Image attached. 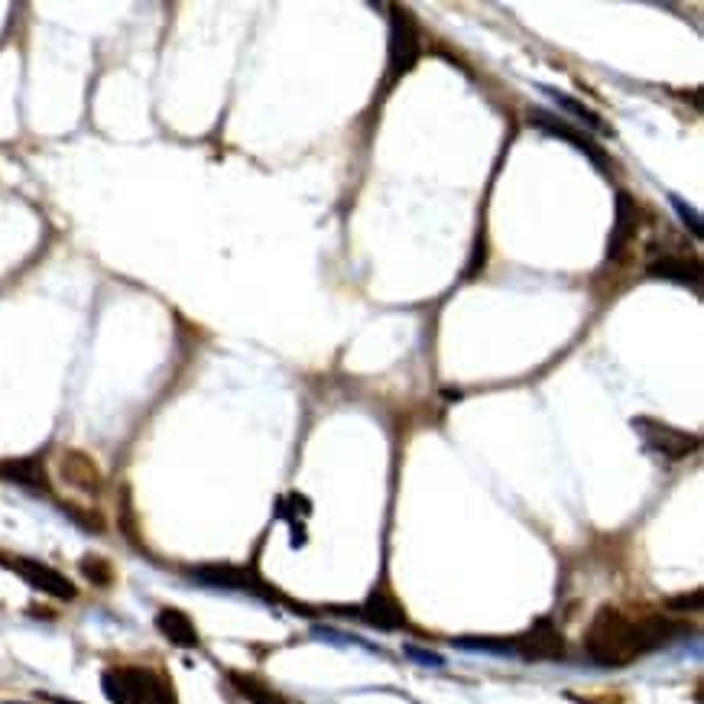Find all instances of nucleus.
<instances>
[{"label":"nucleus","mask_w":704,"mask_h":704,"mask_svg":"<svg viewBox=\"0 0 704 704\" xmlns=\"http://www.w3.org/2000/svg\"><path fill=\"white\" fill-rule=\"evenodd\" d=\"M682 633H689V624L663 617V614L633 617V614H624L620 607H601L594 614V620L588 624L584 653L598 666L624 669V666L669 646Z\"/></svg>","instance_id":"obj_1"},{"label":"nucleus","mask_w":704,"mask_h":704,"mask_svg":"<svg viewBox=\"0 0 704 704\" xmlns=\"http://www.w3.org/2000/svg\"><path fill=\"white\" fill-rule=\"evenodd\" d=\"M101 692L111 704H179L173 682L143 666H114L101 676Z\"/></svg>","instance_id":"obj_2"},{"label":"nucleus","mask_w":704,"mask_h":704,"mask_svg":"<svg viewBox=\"0 0 704 704\" xmlns=\"http://www.w3.org/2000/svg\"><path fill=\"white\" fill-rule=\"evenodd\" d=\"M462 646H477V650H496V653H516L523 659H532V663H552V659H562L565 656V637L558 633V627L542 617L536 620L526 633L519 637H510V640H462Z\"/></svg>","instance_id":"obj_3"},{"label":"nucleus","mask_w":704,"mask_h":704,"mask_svg":"<svg viewBox=\"0 0 704 704\" xmlns=\"http://www.w3.org/2000/svg\"><path fill=\"white\" fill-rule=\"evenodd\" d=\"M423 52V36H419V23L413 16L410 7H390V72H387V88L403 78Z\"/></svg>","instance_id":"obj_4"},{"label":"nucleus","mask_w":704,"mask_h":704,"mask_svg":"<svg viewBox=\"0 0 704 704\" xmlns=\"http://www.w3.org/2000/svg\"><path fill=\"white\" fill-rule=\"evenodd\" d=\"M633 429H637V436L643 439V445H646L653 455L666 458V462H682V458H689L692 452H699V445H702V439H699L695 432H682V429H676V426H669V423H659V419H653V416H637V419H633Z\"/></svg>","instance_id":"obj_5"},{"label":"nucleus","mask_w":704,"mask_h":704,"mask_svg":"<svg viewBox=\"0 0 704 704\" xmlns=\"http://www.w3.org/2000/svg\"><path fill=\"white\" fill-rule=\"evenodd\" d=\"M0 565L7 571H13L16 578H23L29 588H36L39 594H49L55 601H75L78 588L72 584V578H65L62 571L49 568L46 562L36 558H23V555H0Z\"/></svg>","instance_id":"obj_6"},{"label":"nucleus","mask_w":704,"mask_h":704,"mask_svg":"<svg viewBox=\"0 0 704 704\" xmlns=\"http://www.w3.org/2000/svg\"><path fill=\"white\" fill-rule=\"evenodd\" d=\"M192 578L202 581V584H212V588L253 591V594L269 598V601L279 598V594L256 575V568H247V565H199V568H192Z\"/></svg>","instance_id":"obj_7"},{"label":"nucleus","mask_w":704,"mask_h":704,"mask_svg":"<svg viewBox=\"0 0 704 704\" xmlns=\"http://www.w3.org/2000/svg\"><path fill=\"white\" fill-rule=\"evenodd\" d=\"M354 614L364 617V624H370L377 630H403L406 627V611L387 588L370 591V598Z\"/></svg>","instance_id":"obj_8"},{"label":"nucleus","mask_w":704,"mask_h":704,"mask_svg":"<svg viewBox=\"0 0 704 704\" xmlns=\"http://www.w3.org/2000/svg\"><path fill=\"white\" fill-rule=\"evenodd\" d=\"M529 121L539 127V130H545V134H552V137H562V140H568V143H575V150H581L591 163H598L601 169L607 166V160H604V153L598 150V143L588 137V134H581V130H575L571 124H565L562 117H555V114H549V111H542V108H532L529 111Z\"/></svg>","instance_id":"obj_9"},{"label":"nucleus","mask_w":704,"mask_h":704,"mask_svg":"<svg viewBox=\"0 0 704 704\" xmlns=\"http://www.w3.org/2000/svg\"><path fill=\"white\" fill-rule=\"evenodd\" d=\"M637 225H640L637 199L630 192H617V215H614V228H611V240H607V260L624 256V250L637 237Z\"/></svg>","instance_id":"obj_10"},{"label":"nucleus","mask_w":704,"mask_h":704,"mask_svg":"<svg viewBox=\"0 0 704 704\" xmlns=\"http://www.w3.org/2000/svg\"><path fill=\"white\" fill-rule=\"evenodd\" d=\"M156 630H160L173 646H179V650H199V643H202V637H199L192 617H189L186 611H179V607H163V611L156 614Z\"/></svg>","instance_id":"obj_11"},{"label":"nucleus","mask_w":704,"mask_h":704,"mask_svg":"<svg viewBox=\"0 0 704 704\" xmlns=\"http://www.w3.org/2000/svg\"><path fill=\"white\" fill-rule=\"evenodd\" d=\"M59 474H62L65 483H72V487H78L85 493H101V470L81 452H65L62 462H59Z\"/></svg>","instance_id":"obj_12"},{"label":"nucleus","mask_w":704,"mask_h":704,"mask_svg":"<svg viewBox=\"0 0 704 704\" xmlns=\"http://www.w3.org/2000/svg\"><path fill=\"white\" fill-rule=\"evenodd\" d=\"M0 477L13 480V483H23L29 490H49V477L42 468V458H13V462H3L0 465Z\"/></svg>","instance_id":"obj_13"},{"label":"nucleus","mask_w":704,"mask_h":704,"mask_svg":"<svg viewBox=\"0 0 704 704\" xmlns=\"http://www.w3.org/2000/svg\"><path fill=\"white\" fill-rule=\"evenodd\" d=\"M646 273H650L653 279H672V282H682V286H699V266L689 263L686 256H672V253L653 260V263L646 266Z\"/></svg>","instance_id":"obj_14"},{"label":"nucleus","mask_w":704,"mask_h":704,"mask_svg":"<svg viewBox=\"0 0 704 704\" xmlns=\"http://www.w3.org/2000/svg\"><path fill=\"white\" fill-rule=\"evenodd\" d=\"M228 682L235 686L237 695L247 699L250 704H292L289 699H282L276 689H269L263 679L250 676V672H228Z\"/></svg>","instance_id":"obj_15"},{"label":"nucleus","mask_w":704,"mask_h":704,"mask_svg":"<svg viewBox=\"0 0 704 704\" xmlns=\"http://www.w3.org/2000/svg\"><path fill=\"white\" fill-rule=\"evenodd\" d=\"M549 95L555 98V104H558V108H565L568 114H575L578 121H584L591 130H598V134H607V124H604V117H601L598 111L584 108L581 101H575V98H568V95H562V91H549Z\"/></svg>","instance_id":"obj_16"},{"label":"nucleus","mask_w":704,"mask_h":704,"mask_svg":"<svg viewBox=\"0 0 704 704\" xmlns=\"http://www.w3.org/2000/svg\"><path fill=\"white\" fill-rule=\"evenodd\" d=\"M78 568H81V575H85L91 584H98V588H108V584L114 581L111 562H108V558H101V555H85V558L78 562Z\"/></svg>","instance_id":"obj_17"},{"label":"nucleus","mask_w":704,"mask_h":704,"mask_svg":"<svg viewBox=\"0 0 704 704\" xmlns=\"http://www.w3.org/2000/svg\"><path fill=\"white\" fill-rule=\"evenodd\" d=\"M672 205H676L679 218H682V222H686V225L692 228V235L702 237V218H699V215H695L692 209H686V202H682V199H676V196H672Z\"/></svg>","instance_id":"obj_18"},{"label":"nucleus","mask_w":704,"mask_h":704,"mask_svg":"<svg viewBox=\"0 0 704 704\" xmlns=\"http://www.w3.org/2000/svg\"><path fill=\"white\" fill-rule=\"evenodd\" d=\"M669 611H702V591H692L686 598H672Z\"/></svg>","instance_id":"obj_19"}]
</instances>
